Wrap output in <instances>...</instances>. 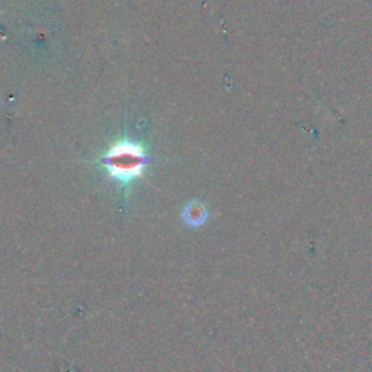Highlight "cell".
<instances>
[{
	"mask_svg": "<svg viewBox=\"0 0 372 372\" xmlns=\"http://www.w3.org/2000/svg\"><path fill=\"white\" fill-rule=\"evenodd\" d=\"M151 159L137 141L128 139L112 144L107 153L99 159L108 176L123 186H130L140 179Z\"/></svg>",
	"mask_w": 372,
	"mask_h": 372,
	"instance_id": "1",
	"label": "cell"
},
{
	"mask_svg": "<svg viewBox=\"0 0 372 372\" xmlns=\"http://www.w3.org/2000/svg\"><path fill=\"white\" fill-rule=\"evenodd\" d=\"M183 218L186 219V223H188L189 226H201L207 218V210L204 206L194 202V204H189L185 208Z\"/></svg>",
	"mask_w": 372,
	"mask_h": 372,
	"instance_id": "2",
	"label": "cell"
}]
</instances>
